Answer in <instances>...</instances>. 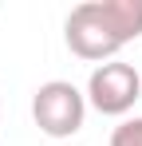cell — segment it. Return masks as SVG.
<instances>
[{
    "instance_id": "2",
    "label": "cell",
    "mask_w": 142,
    "mask_h": 146,
    "mask_svg": "<svg viewBox=\"0 0 142 146\" xmlns=\"http://www.w3.org/2000/svg\"><path fill=\"white\" fill-rule=\"evenodd\" d=\"M32 119L40 126V134H47V138H71L83 130L87 95L67 79H47L32 95Z\"/></svg>"
},
{
    "instance_id": "1",
    "label": "cell",
    "mask_w": 142,
    "mask_h": 146,
    "mask_svg": "<svg viewBox=\"0 0 142 146\" xmlns=\"http://www.w3.org/2000/svg\"><path fill=\"white\" fill-rule=\"evenodd\" d=\"M142 36V0H87L63 24L67 48L87 63H111L130 40Z\"/></svg>"
},
{
    "instance_id": "3",
    "label": "cell",
    "mask_w": 142,
    "mask_h": 146,
    "mask_svg": "<svg viewBox=\"0 0 142 146\" xmlns=\"http://www.w3.org/2000/svg\"><path fill=\"white\" fill-rule=\"evenodd\" d=\"M142 99V75L122 63V59H111V63H99L87 79V103H91L99 115H126L134 111V103Z\"/></svg>"
},
{
    "instance_id": "4",
    "label": "cell",
    "mask_w": 142,
    "mask_h": 146,
    "mask_svg": "<svg viewBox=\"0 0 142 146\" xmlns=\"http://www.w3.org/2000/svg\"><path fill=\"white\" fill-rule=\"evenodd\" d=\"M111 146H142V115L118 122L111 130Z\"/></svg>"
}]
</instances>
